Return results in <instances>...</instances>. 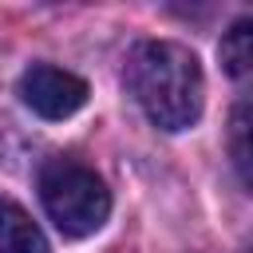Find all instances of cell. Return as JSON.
<instances>
[{"instance_id":"obj_1","label":"cell","mask_w":253,"mask_h":253,"mask_svg":"<svg viewBox=\"0 0 253 253\" xmlns=\"http://www.w3.org/2000/svg\"><path fill=\"white\" fill-rule=\"evenodd\" d=\"M126 87L158 130H186L202 119L206 79L190 47L174 40H142L126 55Z\"/></svg>"},{"instance_id":"obj_2","label":"cell","mask_w":253,"mask_h":253,"mask_svg":"<svg viewBox=\"0 0 253 253\" xmlns=\"http://www.w3.org/2000/svg\"><path fill=\"white\" fill-rule=\"evenodd\" d=\"M40 202L55 229L63 237H87L111 217V190L107 182L75 162V158H51L40 170Z\"/></svg>"},{"instance_id":"obj_3","label":"cell","mask_w":253,"mask_h":253,"mask_svg":"<svg viewBox=\"0 0 253 253\" xmlns=\"http://www.w3.org/2000/svg\"><path fill=\"white\" fill-rule=\"evenodd\" d=\"M20 99L40 119L55 123V119H71L87 103V83L75 71H63V67H51V63H32L20 75Z\"/></svg>"},{"instance_id":"obj_4","label":"cell","mask_w":253,"mask_h":253,"mask_svg":"<svg viewBox=\"0 0 253 253\" xmlns=\"http://www.w3.org/2000/svg\"><path fill=\"white\" fill-rule=\"evenodd\" d=\"M0 253H47L43 229L32 221V213L8 198H0Z\"/></svg>"},{"instance_id":"obj_5","label":"cell","mask_w":253,"mask_h":253,"mask_svg":"<svg viewBox=\"0 0 253 253\" xmlns=\"http://www.w3.org/2000/svg\"><path fill=\"white\" fill-rule=\"evenodd\" d=\"M221 63H225V71L237 83L249 79V71H253V24L249 20H237L225 32V40H221Z\"/></svg>"},{"instance_id":"obj_6","label":"cell","mask_w":253,"mask_h":253,"mask_svg":"<svg viewBox=\"0 0 253 253\" xmlns=\"http://www.w3.org/2000/svg\"><path fill=\"white\" fill-rule=\"evenodd\" d=\"M245 103L233 111V134H229V146H233V162H237V170H241V178L249 182V146H245Z\"/></svg>"}]
</instances>
